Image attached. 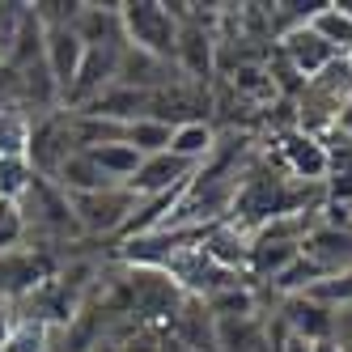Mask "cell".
Segmentation results:
<instances>
[{
    "instance_id": "obj_11",
    "label": "cell",
    "mask_w": 352,
    "mask_h": 352,
    "mask_svg": "<svg viewBox=\"0 0 352 352\" xmlns=\"http://www.w3.org/2000/svg\"><path fill=\"white\" fill-rule=\"evenodd\" d=\"M166 340L179 348H191V352H217V314L208 310V301L187 297L179 306V314L170 318Z\"/></svg>"
},
{
    "instance_id": "obj_15",
    "label": "cell",
    "mask_w": 352,
    "mask_h": 352,
    "mask_svg": "<svg viewBox=\"0 0 352 352\" xmlns=\"http://www.w3.org/2000/svg\"><path fill=\"white\" fill-rule=\"evenodd\" d=\"M310 30L331 47V52L348 56V47H352V13L340 5V0H327V5L310 17Z\"/></svg>"
},
{
    "instance_id": "obj_29",
    "label": "cell",
    "mask_w": 352,
    "mask_h": 352,
    "mask_svg": "<svg viewBox=\"0 0 352 352\" xmlns=\"http://www.w3.org/2000/svg\"><path fill=\"white\" fill-rule=\"evenodd\" d=\"M94 352H119V348L115 344H102V348H94Z\"/></svg>"
},
{
    "instance_id": "obj_16",
    "label": "cell",
    "mask_w": 352,
    "mask_h": 352,
    "mask_svg": "<svg viewBox=\"0 0 352 352\" xmlns=\"http://www.w3.org/2000/svg\"><path fill=\"white\" fill-rule=\"evenodd\" d=\"M56 336H60L56 327H47L30 314H17V322H13V331H9L0 352H56Z\"/></svg>"
},
{
    "instance_id": "obj_22",
    "label": "cell",
    "mask_w": 352,
    "mask_h": 352,
    "mask_svg": "<svg viewBox=\"0 0 352 352\" xmlns=\"http://www.w3.org/2000/svg\"><path fill=\"white\" fill-rule=\"evenodd\" d=\"M17 246H26V221H21L17 204L0 199V255H5V250H17Z\"/></svg>"
},
{
    "instance_id": "obj_6",
    "label": "cell",
    "mask_w": 352,
    "mask_h": 352,
    "mask_svg": "<svg viewBox=\"0 0 352 352\" xmlns=\"http://www.w3.org/2000/svg\"><path fill=\"white\" fill-rule=\"evenodd\" d=\"M276 318L285 322V331L306 340V344H322V340H336V327H340V310L322 306L318 297L310 293H297V297H276Z\"/></svg>"
},
{
    "instance_id": "obj_26",
    "label": "cell",
    "mask_w": 352,
    "mask_h": 352,
    "mask_svg": "<svg viewBox=\"0 0 352 352\" xmlns=\"http://www.w3.org/2000/svg\"><path fill=\"white\" fill-rule=\"evenodd\" d=\"M280 352H310V344H306V340H297V336H285Z\"/></svg>"
},
{
    "instance_id": "obj_7",
    "label": "cell",
    "mask_w": 352,
    "mask_h": 352,
    "mask_svg": "<svg viewBox=\"0 0 352 352\" xmlns=\"http://www.w3.org/2000/svg\"><path fill=\"white\" fill-rule=\"evenodd\" d=\"M280 170L289 174V179H297V183H327V144H322V136H310V132H301V128H293V132H280Z\"/></svg>"
},
{
    "instance_id": "obj_28",
    "label": "cell",
    "mask_w": 352,
    "mask_h": 352,
    "mask_svg": "<svg viewBox=\"0 0 352 352\" xmlns=\"http://www.w3.org/2000/svg\"><path fill=\"white\" fill-rule=\"evenodd\" d=\"M162 352H191V348H179V344H170V340H166V344H162Z\"/></svg>"
},
{
    "instance_id": "obj_9",
    "label": "cell",
    "mask_w": 352,
    "mask_h": 352,
    "mask_svg": "<svg viewBox=\"0 0 352 352\" xmlns=\"http://www.w3.org/2000/svg\"><path fill=\"white\" fill-rule=\"evenodd\" d=\"M191 174H195L191 162L174 157V153H153V157L140 162V170L132 174L128 191L136 199H157V195H170V191H183L191 183Z\"/></svg>"
},
{
    "instance_id": "obj_20",
    "label": "cell",
    "mask_w": 352,
    "mask_h": 352,
    "mask_svg": "<svg viewBox=\"0 0 352 352\" xmlns=\"http://www.w3.org/2000/svg\"><path fill=\"white\" fill-rule=\"evenodd\" d=\"M30 115L26 111H0V157H13V153H26L30 144Z\"/></svg>"
},
{
    "instance_id": "obj_30",
    "label": "cell",
    "mask_w": 352,
    "mask_h": 352,
    "mask_svg": "<svg viewBox=\"0 0 352 352\" xmlns=\"http://www.w3.org/2000/svg\"><path fill=\"white\" fill-rule=\"evenodd\" d=\"M344 60H348V68H352V47H348V56H344Z\"/></svg>"
},
{
    "instance_id": "obj_19",
    "label": "cell",
    "mask_w": 352,
    "mask_h": 352,
    "mask_svg": "<svg viewBox=\"0 0 352 352\" xmlns=\"http://www.w3.org/2000/svg\"><path fill=\"white\" fill-rule=\"evenodd\" d=\"M26 21H30V5H21V0H0V64L13 56Z\"/></svg>"
},
{
    "instance_id": "obj_17",
    "label": "cell",
    "mask_w": 352,
    "mask_h": 352,
    "mask_svg": "<svg viewBox=\"0 0 352 352\" xmlns=\"http://www.w3.org/2000/svg\"><path fill=\"white\" fill-rule=\"evenodd\" d=\"M170 132H174L170 123L144 115V119H132L128 128H123V140H128L140 157H153V153H166V148H170Z\"/></svg>"
},
{
    "instance_id": "obj_24",
    "label": "cell",
    "mask_w": 352,
    "mask_h": 352,
    "mask_svg": "<svg viewBox=\"0 0 352 352\" xmlns=\"http://www.w3.org/2000/svg\"><path fill=\"white\" fill-rule=\"evenodd\" d=\"M13 322H17V310L9 306V301H0V348H5L9 331H13Z\"/></svg>"
},
{
    "instance_id": "obj_18",
    "label": "cell",
    "mask_w": 352,
    "mask_h": 352,
    "mask_svg": "<svg viewBox=\"0 0 352 352\" xmlns=\"http://www.w3.org/2000/svg\"><path fill=\"white\" fill-rule=\"evenodd\" d=\"M38 179L34 166L26 153H13V157H0V199L9 204H21V195L30 191V183Z\"/></svg>"
},
{
    "instance_id": "obj_10",
    "label": "cell",
    "mask_w": 352,
    "mask_h": 352,
    "mask_svg": "<svg viewBox=\"0 0 352 352\" xmlns=\"http://www.w3.org/2000/svg\"><path fill=\"white\" fill-rule=\"evenodd\" d=\"M85 60V43L72 26H47L43 30V64L52 72V81L60 85V107H64V94L77 77V68Z\"/></svg>"
},
{
    "instance_id": "obj_1",
    "label": "cell",
    "mask_w": 352,
    "mask_h": 352,
    "mask_svg": "<svg viewBox=\"0 0 352 352\" xmlns=\"http://www.w3.org/2000/svg\"><path fill=\"white\" fill-rule=\"evenodd\" d=\"M17 208H21V221H26V246L47 250V255H60V246L81 242L68 191L56 179H34Z\"/></svg>"
},
{
    "instance_id": "obj_27",
    "label": "cell",
    "mask_w": 352,
    "mask_h": 352,
    "mask_svg": "<svg viewBox=\"0 0 352 352\" xmlns=\"http://www.w3.org/2000/svg\"><path fill=\"white\" fill-rule=\"evenodd\" d=\"M310 352H344L340 340H322V344H310Z\"/></svg>"
},
{
    "instance_id": "obj_21",
    "label": "cell",
    "mask_w": 352,
    "mask_h": 352,
    "mask_svg": "<svg viewBox=\"0 0 352 352\" xmlns=\"http://www.w3.org/2000/svg\"><path fill=\"white\" fill-rule=\"evenodd\" d=\"M310 297H318L322 306H331V310H352V267L331 276V280H322V285H314Z\"/></svg>"
},
{
    "instance_id": "obj_5",
    "label": "cell",
    "mask_w": 352,
    "mask_h": 352,
    "mask_svg": "<svg viewBox=\"0 0 352 352\" xmlns=\"http://www.w3.org/2000/svg\"><path fill=\"white\" fill-rule=\"evenodd\" d=\"M77 153V140H72V115L68 111H52V115H38L30 123V144H26V157L34 166L38 179H56L60 166Z\"/></svg>"
},
{
    "instance_id": "obj_25",
    "label": "cell",
    "mask_w": 352,
    "mask_h": 352,
    "mask_svg": "<svg viewBox=\"0 0 352 352\" xmlns=\"http://www.w3.org/2000/svg\"><path fill=\"white\" fill-rule=\"evenodd\" d=\"M336 340L344 344V352H352V310H340V327H336Z\"/></svg>"
},
{
    "instance_id": "obj_13",
    "label": "cell",
    "mask_w": 352,
    "mask_h": 352,
    "mask_svg": "<svg viewBox=\"0 0 352 352\" xmlns=\"http://www.w3.org/2000/svg\"><path fill=\"white\" fill-rule=\"evenodd\" d=\"M212 148H217V128L208 119H191V123H179V128L170 132V148H166V153L183 157V162H191L199 170L212 157Z\"/></svg>"
},
{
    "instance_id": "obj_23",
    "label": "cell",
    "mask_w": 352,
    "mask_h": 352,
    "mask_svg": "<svg viewBox=\"0 0 352 352\" xmlns=\"http://www.w3.org/2000/svg\"><path fill=\"white\" fill-rule=\"evenodd\" d=\"M331 132L344 136V140H352V94L340 102V115H336V123H331Z\"/></svg>"
},
{
    "instance_id": "obj_4",
    "label": "cell",
    "mask_w": 352,
    "mask_h": 352,
    "mask_svg": "<svg viewBox=\"0 0 352 352\" xmlns=\"http://www.w3.org/2000/svg\"><path fill=\"white\" fill-rule=\"evenodd\" d=\"M60 272V255H47L34 246H17L0 255V301H9L17 310L21 301H30L52 276Z\"/></svg>"
},
{
    "instance_id": "obj_3",
    "label": "cell",
    "mask_w": 352,
    "mask_h": 352,
    "mask_svg": "<svg viewBox=\"0 0 352 352\" xmlns=\"http://www.w3.org/2000/svg\"><path fill=\"white\" fill-rule=\"evenodd\" d=\"M72 217H77L81 238H119L128 230V221L136 217L140 199L128 187H102V191H85V195H68Z\"/></svg>"
},
{
    "instance_id": "obj_12",
    "label": "cell",
    "mask_w": 352,
    "mask_h": 352,
    "mask_svg": "<svg viewBox=\"0 0 352 352\" xmlns=\"http://www.w3.org/2000/svg\"><path fill=\"white\" fill-rule=\"evenodd\" d=\"M301 255L314 259L327 272V280H331V276L352 267V230H331V225L314 221V230L306 234V242H301Z\"/></svg>"
},
{
    "instance_id": "obj_8",
    "label": "cell",
    "mask_w": 352,
    "mask_h": 352,
    "mask_svg": "<svg viewBox=\"0 0 352 352\" xmlns=\"http://www.w3.org/2000/svg\"><path fill=\"white\" fill-rule=\"evenodd\" d=\"M276 56H280L301 81H314L322 68H331L340 60V52H331V47H327L310 26H293L289 34L276 38Z\"/></svg>"
},
{
    "instance_id": "obj_2",
    "label": "cell",
    "mask_w": 352,
    "mask_h": 352,
    "mask_svg": "<svg viewBox=\"0 0 352 352\" xmlns=\"http://www.w3.org/2000/svg\"><path fill=\"white\" fill-rule=\"evenodd\" d=\"M119 30H123V43L128 47L174 64V52H179V17H174L170 5H162V0H128V5H119Z\"/></svg>"
},
{
    "instance_id": "obj_14",
    "label": "cell",
    "mask_w": 352,
    "mask_h": 352,
    "mask_svg": "<svg viewBox=\"0 0 352 352\" xmlns=\"http://www.w3.org/2000/svg\"><path fill=\"white\" fill-rule=\"evenodd\" d=\"M56 183L68 191V195H85V191H102V187H115L102 170H98V162L85 153V148H77L64 166H60V174H56Z\"/></svg>"
}]
</instances>
